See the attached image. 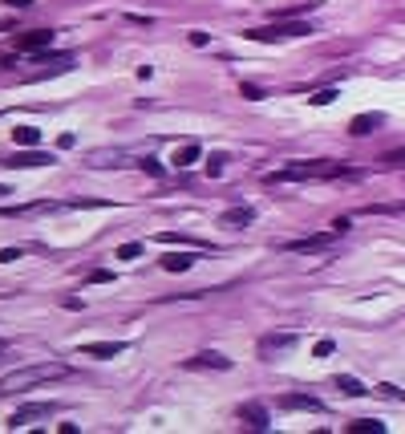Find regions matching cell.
I'll return each instance as SVG.
<instances>
[{
    "mask_svg": "<svg viewBox=\"0 0 405 434\" xmlns=\"http://www.w3.org/2000/svg\"><path fill=\"white\" fill-rule=\"evenodd\" d=\"M65 373H69V365H61V362H41V365L13 369V373L0 378V398H8V394H24V389L45 386V382H57V378H65Z\"/></svg>",
    "mask_w": 405,
    "mask_h": 434,
    "instance_id": "6da1fadb",
    "label": "cell"
},
{
    "mask_svg": "<svg viewBox=\"0 0 405 434\" xmlns=\"http://www.w3.org/2000/svg\"><path fill=\"white\" fill-rule=\"evenodd\" d=\"M336 175H349L340 163H292L267 175V183H304V179H336Z\"/></svg>",
    "mask_w": 405,
    "mask_h": 434,
    "instance_id": "7a4b0ae2",
    "label": "cell"
},
{
    "mask_svg": "<svg viewBox=\"0 0 405 434\" xmlns=\"http://www.w3.org/2000/svg\"><path fill=\"white\" fill-rule=\"evenodd\" d=\"M312 29L304 21H276V24H263V29H247L243 37L247 41H276V37H308Z\"/></svg>",
    "mask_w": 405,
    "mask_h": 434,
    "instance_id": "3957f363",
    "label": "cell"
},
{
    "mask_svg": "<svg viewBox=\"0 0 405 434\" xmlns=\"http://www.w3.org/2000/svg\"><path fill=\"white\" fill-rule=\"evenodd\" d=\"M53 414V406L49 402H28V406H17V410L8 414V426L13 431H21V426H33L37 418H49Z\"/></svg>",
    "mask_w": 405,
    "mask_h": 434,
    "instance_id": "277c9868",
    "label": "cell"
},
{
    "mask_svg": "<svg viewBox=\"0 0 405 434\" xmlns=\"http://www.w3.org/2000/svg\"><path fill=\"white\" fill-rule=\"evenodd\" d=\"M53 37H57L53 29H28V33L17 37V49H21V53H41V49L53 45Z\"/></svg>",
    "mask_w": 405,
    "mask_h": 434,
    "instance_id": "5b68a950",
    "label": "cell"
},
{
    "mask_svg": "<svg viewBox=\"0 0 405 434\" xmlns=\"http://www.w3.org/2000/svg\"><path fill=\"white\" fill-rule=\"evenodd\" d=\"M336 236H340V232H336V227H329V232H320V236H304V240H288L284 248H288V252H324V248H329V243H333Z\"/></svg>",
    "mask_w": 405,
    "mask_h": 434,
    "instance_id": "8992f818",
    "label": "cell"
},
{
    "mask_svg": "<svg viewBox=\"0 0 405 434\" xmlns=\"http://www.w3.org/2000/svg\"><path fill=\"white\" fill-rule=\"evenodd\" d=\"M280 406H284V410H308V414L324 410V402H320V398H312V394H284V398H280Z\"/></svg>",
    "mask_w": 405,
    "mask_h": 434,
    "instance_id": "52a82bcc",
    "label": "cell"
},
{
    "mask_svg": "<svg viewBox=\"0 0 405 434\" xmlns=\"http://www.w3.org/2000/svg\"><path fill=\"white\" fill-rule=\"evenodd\" d=\"M239 418H243L251 431H267V426H272V414L263 410V406H256V402H243V406H239Z\"/></svg>",
    "mask_w": 405,
    "mask_h": 434,
    "instance_id": "ba28073f",
    "label": "cell"
},
{
    "mask_svg": "<svg viewBox=\"0 0 405 434\" xmlns=\"http://www.w3.org/2000/svg\"><path fill=\"white\" fill-rule=\"evenodd\" d=\"M81 353L85 357H118V353H126V341H90V345H81Z\"/></svg>",
    "mask_w": 405,
    "mask_h": 434,
    "instance_id": "9c48e42d",
    "label": "cell"
},
{
    "mask_svg": "<svg viewBox=\"0 0 405 434\" xmlns=\"http://www.w3.org/2000/svg\"><path fill=\"white\" fill-rule=\"evenodd\" d=\"M187 369H231V357H223V353H195L187 357Z\"/></svg>",
    "mask_w": 405,
    "mask_h": 434,
    "instance_id": "30bf717a",
    "label": "cell"
},
{
    "mask_svg": "<svg viewBox=\"0 0 405 434\" xmlns=\"http://www.w3.org/2000/svg\"><path fill=\"white\" fill-rule=\"evenodd\" d=\"M199 159H203V146H199V143H183L179 150H174V159H170V163L183 170V167H195Z\"/></svg>",
    "mask_w": 405,
    "mask_h": 434,
    "instance_id": "8fae6325",
    "label": "cell"
},
{
    "mask_svg": "<svg viewBox=\"0 0 405 434\" xmlns=\"http://www.w3.org/2000/svg\"><path fill=\"white\" fill-rule=\"evenodd\" d=\"M292 345H296V333H272V337L260 341L263 353H284V349H292Z\"/></svg>",
    "mask_w": 405,
    "mask_h": 434,
    "instance_id": "7c38bea8",
    "label": "cell"
},
{
    "mask_svg": "<svg viewBox=\"0 0 405 434\" xmlns=\"http://www.w3.org/2000/svg\"><path fill=\"white\" fill-rule=\"evenodd\" d=\"M381 122H385L381 114H357V118L349 122V134H357V138H361V134H373Z\"/></svg>",
    "mask_w": 405,
    "mask_h": 434,
    "instance_id": "4fadbf2b",
    "label": "cell"
},
{
    "mask_svg": "<svg viewBox=\"0 0 405 434\" xmlns=\"http://www.w3.org/2000/svg\"><path fill=\"white\" fill-rule=\"evenodd\" d=\"M49 163H53V154H37V150L28 146V154H17L8 167H49Z\"/></svg>",
    "mask_w": 405,
    "mask_h": 434,
    "instance_id": "5bb4252c",
    "label": "cell"
},
{
    "mask_svg": "<svg viewBox=\"0 0 405 434\" xmlns=\"http://www.w3.org/2000/svg\"><path fill=\"white\" fill-rule=\"evenodd\" d=\"M13 143L17 146H37L41 143V130H37V126H17V130H13Z\"/></svg>",
    "mask_w": 405,
    "mask_h": 434,
    "instance_id": "9a60e30c",
    "label": "cell"
},
{
    "mask_svg": "<svg viewBox=\"0 0 405 434\" xmlns=\"http://www.w3.org/2000/svg\"><path fill=\"white\" fill-rule=\"evenodd\" d=\"M191 264H195L191 252H174V256H167V260H163V268H167V272H187Z\"/></svg>",
    "mask_w": 405,
    "mask_h": 434,
    "instance_id": "2e32d148",
    "label": "cell"
},
{
    "mask_svg": "<svg viewBox=\"0 0 405 434\" xmlns=\"http://www.w3.org/2000/svg\"><path fill=\"white\" fill-rule=\"evenodd\" d=\"M349 431H353V434H385V422H373V418H361V422H353Z\"/></svg>",
    "mask_w": 405,
    "mask_h": 434,
    "instance_id": "e0dca14e",
    "label": "cell"
},
{
    "mask_svg": "<svg viewBox=\"0 0 405 434\" xmlns=\"http://www.w3.org/2000/svg\"><path fill=\"white\" fill-rule=\"evenodd\" d=\"M336 386L345 389V394H349V398H361V394H369V389L361 386L357 378H349V373H345V378H336Z\"/></svg>",
    "mask_w": 405,
    "mask_h": 434,
    "instance_id": "ac0fdd59",
    "label": "cell"
},
{
    "mask_svg": "<svg viewBox=\"0 0 405 434\" xmlns=\"http://www.w3.org/2000/svg\"><path fill=\"white\" fill-rule=\"evenodd\" d=\"M251 219H256V211H251V207H231V211L223 216V223H251Z\"/></svg>",
    "mask_w": 405,
    "mask_h": 434,
    "instance_id": "d6986e66",
    "label": "cell"
},
{
    "mask_svg": "<svg viewBox=\"0 0 405 434\" xmlns=\"http://www.w3.org/2000/svg\"><path fill=\"white\" fill-rule=\"evenodd\" d=\"M114 256H118V260H134V256H142V243H122Z\"/></svg>",
    "mask_w": 405,
    "mask_h": 434,
    "instance_id": "ffe728a7",
    "label": "cell"
},
{
    "mask_svg": "<svg viewBox=\"0 0 405 434\" xmlns=\"http://www.w3.org/2000/svg\"><path fill=\"white\" fill-rule=\"evenodd\" d=\"M333 349H336L333 341H329V337H320L316 345H312V357H333Z\"/></svg>",
    "mask_w": 405,
    "mask_h": 434,
    "instance_id": "44dd1931",
    "label": "cell"
},
{
    "mask_svg": "<svg viewBox=\"0 0 405 434\" xmlns=\"http://www.w3.org/2000/svg\"><path fill=\"white\" fill-rule=\"evenodd\" d=\"M381 163H385V167H405V146H402V150H389V154H381Z\"/></svg>",
    "mask_w": 405,
    "mask_h": 434,
    "instance_id": "7402d4cb",
    "label": "cell"
},
{
    "mask_svg": "<svg viewBox=\"0 0 405 434\" xmlns=\"http://www.w3.org/2000/svg\"><path fill=\"white\" fill-rule=\"evenodd\" d=\"M336 97H340L336 90H320V94H312L308 102H312V106H329V102H336Z\"/></svg>",
    "mask_w": 405,
    "mask_h": 434,
    "instance_id": "603a6c76",
    "label": "cell"
},
{
    "mask_svg": "<svg viewBox=\"0 0 405 434\" xmlns=\"http://www.w3.org/2000/svg\"><path fill=\"white\" fill-rule=\"evenodd\" d=\"M239 94H243V97H251V102H260L263 90H260V86H251V81H243V86H239Z\"/></svg>",
    "mask_w": 405,
    "mask_h": 434,
    "instance_id": "cb8c5ba5",
    "label": "cell"
},
{
    "mask_svg": "<svg viewBox=\"0 0 405 434\" xmlns=\"http://www.w3.org/2000/svg\"><path fill=\"white\" fill-rule=\"evenodd\" d=\"M223 163H227L223 154H211V159H207V175H223Z\"/></svg>",
    "mask_w": 405,
    "mask_h": 434,
    "instance_id": "d4e9b609",
    "label": "cell"
},
{
    "mask_svg": "<svg viewBox=\"0 0 405 434\" xmlns=\"http://www.w3.org/2000/svg\"><path fill=\"white\" fill-rule=\"evenodd\" d=\"M90 280H94V284H106V280H114V272H106V268H97V272H90Z\"/></svg>",
    "mask_w": 405,
    "mask_h": 434,
    "instance_id": "484cf974",
    "label": "cell"
},
{
    "mask_svg": "<svg viewBox=\"0 0 405 434\" xmlns=\"http://www.w3.org/2000/svg\"><path fill=\"white\" fill-rule=\"evenodd\" d=\"M13 260H21V252H17V248H4V252H0V264H13Z\"/></svg>",
    "mask_w": 405,
    "mask_h": 434,
    "instance_id": "4316f807",
    "label": "cell"
},
{
    "mask_svg": "<svg viewBox=\"0 0 405 434\" xmlns=\"http://www.w3.org/2000/svg\"><path fill=\"white\" fill-rule=\"evenodd\" d=\"M207 41H211L207 33H199V29H195V33H191V45H195V49H203V45H207Z\"/></svg>",
    "mask_w": 405,
    "mask_h": 434,
    "instance_id": "83f0119b",
    "label": "cell"
},
{
    "mask_svg": "<svg viewBox=\"0 0 405 434\" xmlns=\"http://www.w3.org/2000/svg\"><path fill=\"white\" fill-rule=\"evenodd\" d=\"M57 146H61V150H69V146H77V134H61V138H57Z\"/></svg>",
    "mask_w": 405,
    "mask_h": 434,
    "instance_id": "f1b7e54d",
    "label": "cell"
},
{
    "mask_svg": "<svg viewBox=\"0 0 405 434\" xmlns=\"http://www.w3.org/2000/svg\"><path fill=\"white\" fill-rule=\"evenodd\" d=\"M4 4H8V8H17V13H21V8H33V4H37V0H4Z\"/></svg>",
    "mask_w": 405,
    "mask_h": 434,
    "instance_id": "f546056e",
    "label": "cell"
},
{
    "mask_svg": "<svg viewBox=\"0 0 405 434\" xmlns=\"http://www.w3.org/2000/svg\"><path fill=\"white\" fill-rule=\"evenodd\" d=\"M4 195H13V191H8V187H0V199H4Z\"/></svg>",
    "mask_w": 405,
    "mask_h": 434,
    "instance_id": "4dcf8cb0",
    "label": "cell"
}]
</instances>
